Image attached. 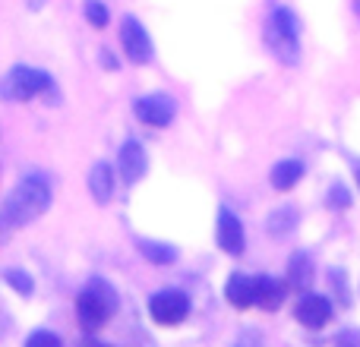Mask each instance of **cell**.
<instances>
[{"label": "cell", "instance_id": "cell-1", "mask_svg": "<svg viewBox=\"0 0 360 347\" xmlns=\"http://www.w3.org/2000/svg\"><path fill=\"white\" fill-rule=\"evenodd\" d=\"M48 205H51L48 180L32 174V177H25L22 183H19L16 190H10V196L4 199V211H0L4 228H22V224L35 221L38 215L48 211Z\"/></svg>", "mask_w": 360, "mask_h": 347}, {"label": "cell", "instance_id": "cell-2", "mask_svg": "<svg viewBox=\"0 0 360 347\" xmlns=\"http://www.w3.org/2000/svg\"><path fill=\"white\" fill-rule=\"evenodd\" d=\"M114 310H117V294L101 278H95L92 284L79 294V300H76V313H79V322L86 332L101 329V325L114 316Z\"/></svg>", "mask_w": 360, "mask_h": 347}, {"label": "cell", "instance_id": "cell-3", "mask_svg": "<svg viewBox=\"0 0 360 347\" xmlns=\"http://www.w3.org/2000/svg\"><path fill=\"white\" fill-rule=\"evenodd\" d=\"M266 41L281 63H288V67H297L300 63V29L291 10L272 13V19L266 25Z\"/></svg>", "mask_w": 360, "mask_h": 347}, {"label": "cell", "instance_id": "cell-4", "mask_svg": "<svg viewBox=\"0 0 360 347\" xmlns=\"http://www.w3.org/2000/svg\"><path fill=\"white\" fill-rule=\"evenodd\" d=\"M51 89V76L41 73V70L32 67H13L4 79V98L10 101H29L35 98L38 92H48Z\"/></svg>", "mask_w": 360, "mask_h": 347}, {"label": "cell", "instance_id": "cell-5", "mask_svg": "<svg viewBox=\"0 0 360 347\" xmlns=\"http://www.w3.org/2000/svg\"><path fill=\"white\" fill-rule=\"evenodd\" d=\"M149 313L158 325H180L190 313V300L180 291H158L149 297Z\"/></svg>", "mask_w": 360, "mask_h": 347}, {"label": "cell", "instance_id": "cell-6", "mask_svg": "<svg viewBox=\"0 0 360 347\" xmlns=\"http://www.w3.org/2000/svg\"><path fill=\"white\" fill-rule=\"evenodd\" d=\"M120 41H124V51L133 63H149L152 60V38L149 32L143 29L136 16H127L120 22Z\"/></svg>", "mask_w": 360, "mask_h": 347}, {"label": "cell", "instance_id": "cell-7", "mask_svg": "<svg viewBox=\"0 0 360 347\" xmlns=\"http://www.w3.org/2000/svg\"><path fill=\"white\" fill-rule=\"evenodd\" d=\"M294 316H297V322L304 329H323L332 319V303L326 297H319V294H307V297H300Z\"/></svg>", "mask_w": 360, "mask_h": 347}, {"label": "cell", "instance_id": "cell-8", "mask_svg": "<svg viewBox=\"0 0 360 347\" xmlns=\"http://www.w3.org/2000/svg\"><path fill=\"white\" fill-rule=\"evenodd\" d=\"M136 117L143 124H152V126H168L171 117H174V101L168 95H149V98H139L136 101Z\"/></svg>", "mask_w": 360, "mask_h": 347}, {"label": "cell", "instance_id": "cell-9", "mask_svg": "<svg viewBox=\"0 0 360 347\" xmlns=\"http://www.w3.org/2000/svg\"><path fill=\"white\" fill-rule=\"evenodd\" d=\"M224 297L237 306V310H247V306L259 303V278H247V275H231L228 284H224Z\"/></svg>", "mask_w": 360, "mask_h": 347}, {"label": "cell", "instance_id": "cell-10", "mask_svg": "<svg viewBox=\"0 0 360 347\" xmlns=\"http://www.w3.org/2000/svg\"><path fill=\"white\" fill-rule=\"evenodd\" d=\"M218 247L231 256L243 253V228H240L234 211H228V209L218 211Z\"/></svg>", "mask_w": 360, "mask_h": 347}, {"label": "cell", "instance_id": "cell-11", "mask_svg": "<svg viewBox=\"0 0 360 347\" xmlns=\"http://www.w3.org/2000/svg\"><path fill=\"white\" fill-rule=\"evenodd\" d=\"M146 168H149V162H146L143 145H139L136 139H130V143L120 149V177H124L127 183H136L146 174Z\"/></svg>", "mask_w": 360, "mask_h": 347}, {"label": "cell", "instance_id": "cell-12", "mask_svg": "<svg viewBox=\"0 0 360 347\" xmlns=\"http://www.w3.org/2000/svg\"><path fill=\"white\" fill-rule=\"evenodd\" d=\"M288 284H291L294 291H307V287L313 284V262H310V256H304V253H294L291 256V266H288Z\"/></svg>", "mask_w": 360, "mask_h": 347}, {"label": "cell", "instance_id": "cell-13", "mask_svg": "<svg viewBox=\"0 0 360 347\" xmlns=\"http://www.w3.org/2000/svg\"><path fill=\"white\" fill-rule=\"evenodd\" d=\"M89 190H92V199L95 202H108L114 192V177H111V168L105 162L95 164L92 174H89Z\"/></svg>", "mask_w": 360, "mask_h": 347}, {"label": "cell", "instance_id": "cell-14", "mask_svg": "<svg viewBox=\"0 0 360 347\" xmlns=\"http://www.w3.org/2000/svg\"><path fill=\"white\" fill-rule=\"evenodd\" d=\"M285 303V284L275 278H259V303L262 310H278Z\"/></svg>", "mask_w": 360, "mask_h": 347}, {"label": "cell", "instance_id": "cell-15", "mask_svg": "<svg viewBox=\"0 0 360 347\" xmlns=\"http://www.w3.org/2000/svg\"><path fill=\"white\" fill-rule=\"evenodd\" d=\"M300 177H304V164L300 162H281V164H275V171H272V186L275 190H291Z\"/></svg>", "mask_w": 360, "mask_h": 347}, {"label": "cell", "instance_id": "cell-16", "mask_svg": "<svg viewBox=\"0 0 360 347\" xmlns=\"http://www.w3.org/2000/svg\"><path fill=\"white\" fill-rule=\"evenodd\" d=\"M86 19H89V25H95V29H105L108 25V6L101 4V0H86Z\"/></svg>", "mask_w": 360, "mask_h": 347}, {"label": "cell", "instance_id": "cell-17", "mask_svg": "<svg viewBox=\"0 0 360 347\" xmlns=\"http://www.w3.org/2000/svg\"><path fill=\"white\" fill-rule=\"evenodd\" d=\"M143 256L146 259H152V262H174L177 259V253L171 247H162V243H143Z\"/></svg>", "mask_w": 360, "mask_h": 347}, {"label": "cell", "instance_id": "cell-18", "mask_svg": "<svg viewBox=\"0 0 360 347\" xmlns=\"http://www.w3.org/2000/svg\"><path fill=\"white\" fill-rule=\"evenodd\" d=\"M4 281H6V284H13V287H16L19 294H32V287H35V284H32V278H29V275L16 272V268H6V272H4Z\"/></svg>", "mask_w": 360, "mask_h": 347}, {"label": "cell", "instance_id": "cell-19", "mask_svg": "<svg viewBox=\"0 0 360 347\" xmlns=\"http://www.w3.org/2000/svg\"><path fill=\"white\" fill-rule=\"evenodd\" d=\"M25 347H63V344H60V338H57L54 332H35V335H29Z\"/></svg>", "mask_w": 360, "mask_h": 347}, {"label": "cell", "instance_id": "cell-20", "mask_svg": "<svg viewBox=\"0 0 360 347\" xmlns=\"http://www.w3.org/2000/svg\"><path fill=\"white\" fill-rule=\"evenodd\" d=\"M237 347H259V335H243L237 341Z\"/></svg>", "mask_w": 360, "mask_h": 347}, {"label": "cell", "instance_id": "cell-21", "mask_svg": "<svg viewBox=\"0 0 360 347\" xmlns=\"http://www.w3.org/2000/svg\"><path fill=\"white\" fill-rule=\"evenodd\" d=\"M335 202H338V205H345V202H348V196H345V190H342V186H335Z\"/></svg>", "mask_w": 360, "mask_h": 347}, {"label": "cell", "instance_id": "cell-22", "mask_svg": "<svg viewBox=\"0 0 360 347\" xmlns=\"http://www.w3.org/2000/svg\"><path fill=\"white\" fill-rule=\"evenodd\" d=\"M25 4H29V10H41V6H44V0H25Z\"/></svg>", "mask_w": 360, "mask_h": 347}, {"label": "cell", "instance_id": "cell-23", "mask_svg": "<svg viewBox=\"0 0 360 347\" xmlns=\"http://www.w3.org/2000/svg\"><path fill=\"white\" fill-rule=\"evenodd\" d=\"M86 347H111V344H101V341H86Z\"/></svg>", "mask_w": 360, "mask_h": 347}]
</instances>
